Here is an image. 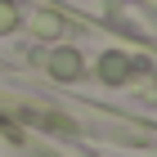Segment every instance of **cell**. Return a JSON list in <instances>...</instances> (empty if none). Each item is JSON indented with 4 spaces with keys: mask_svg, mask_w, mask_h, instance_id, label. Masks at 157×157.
I'll list each match as a JSON object with an SVG mask.
<instances>
[{
    "mask_svg": "<svg viewBox=\"0 0 157 157\" xmlns=\"http://www.w3.org/2000/svg\"><path fill=\"white\" fill-rule=\"evenodd\" d=\"M54 72L59 76H76L81 72V59H76V54H59V59H54Z\"/></svg>",
    "mask_w": 157,
    "mask_h": 157,
    "instance_id": "1",
    "label": "cell"
},
{
    "mask_svg": "<svg viewBox=\"0 0 157 157\" xmlns=\"http://www.w3.org/2000/svg\"><path fill=\"white\" fill-rule=\"evenodd\" d=\"M103 76H108V81L112 76H126V59H112L108 54V59H103Z\"/></svg>",
    "mask_w": 157,
    "mask_h": 157,
    "instance_id": "2",
    "label": "cell"
}]
</instances>
